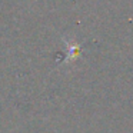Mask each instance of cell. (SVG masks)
<instances>
[{
    "instance_id": "cell-1",
    "label": "cell",
    "mask_w": 133,
    "mask_h": 133,
    "mask_svg": "<svg viewBox=\"0 0 133 133\" xmlns=\"http://www.w3.org/2000/svg\"><path fill=\"white\" fill-rule=\"evenodd\" d=\"M67 49L66 53V63H69V60H76L77 56L82 53V43L80 42H76V40H69V39L63 37L62 39Z\"/></svg>"
}]
</instances>
